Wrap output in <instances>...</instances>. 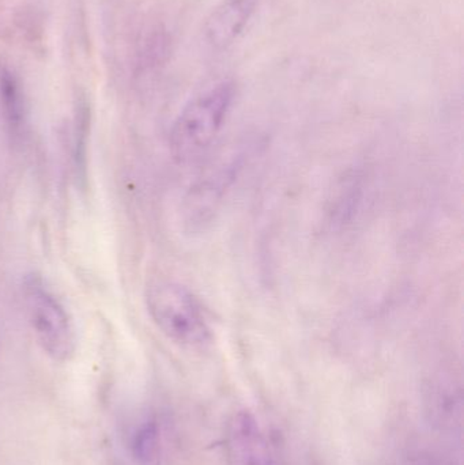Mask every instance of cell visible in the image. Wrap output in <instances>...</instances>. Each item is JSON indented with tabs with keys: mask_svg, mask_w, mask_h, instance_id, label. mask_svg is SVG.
I'll return each mask as SVG.
<instances>
[{
	"mask_svg": "<svg viewBox=\"0 0 464 465\" xmlns=\"http://www.w3.org/2000/svg\"><path fill=\"white\" fill-rule=\"evenodd\" d=\"M116 445L123 465H160L161 428L152 411L128 415L120 423Z\"/></svg>",
	"mask_w": 464,
	"mask_h": 465,
	"instance_id": "obj_4",
	"label": "cell"
},
{
	"mask_svg": "<svg viewBox=\"0 0 464 465\" xmlns=\"http://www.w3.org/2000/svg\"><path fill=\"white\" fill-rule=\"evenodd\" d=\"M462 392L451 385L439 387L429 399L432 420L449 430H455L462 422Z\"/></svg>",
	"mask_w": 464,
	"mask_h": 465,
	"instance_id": "obj_8",
	"label": "cell"
},
{
	"mask_svg": "<svg viewBox=\"0 0 464 465\" xmlns=\"http://www.w3.org/2000/svg\"><path fill=\"white\" fill-rule=\"evenodd\" d=\"M226 450L231 465H272L269 442L258 420L248 411H240L229 420Z\"/></svg>",
	"mask_w": 464,
	"mask_h": 465,
	"instance_id": "obj_5",
	"label": "cell"
},
{
	"mask_svg": "<svg viewBox=\"0 0 464 465\" xmlns=\"http://www.w3.org/2000/svg\"><path fill=\"white\" fill-rule=\"evenodd\" d=\"M146 306L163 335L185 346L206 343L209 322L195 295L177 282L155 281L146 290Z\"/></svg>",
	"mask_w": 464,
	"mask_h": 465,
	"instance_id": "obj_3",
	"label": "cell"
},
{
	"mask_svg": "<svg viewBox=\"0 0 464 465\" xmlns=\"http://www.w3.org/2000/svg\"><path fill=\"white\" fill-rule=\"evenodd\" d=\"M236 87L222 82L184 106L171 131V149L179 163L198 160L214 142L233 105Z\"/></svg>",
	"mask_w": 464,
	"mask_h": 465,
	"instance_id": "obj_1",
	"label": "cell"
},
{
	"mask_svg": "<svg viewBox=\"0 0 464 465\" xmlns=\"http://www.w3.org/2000/svg\"><path fill=\"white\" fill-rule=\"evenodd\" d=\"M22 297L27 322L41 349L52 360H70L76 349L75 327L48 283L37 273H29L22 282Z\"/></svg>",
	"mask_w": 464,
	"mask_h": 465,
	"instance_id": "obj_2",
	"label": "cell"
},
{
	"mask_svg": "<svg viewBox=\"0 0 464 465\" xmlns=\"http://www.w3.org/2000/svg\"><path fill=\"white\" fill-rule=\"evenodd\" d=\"M0 104L11 135L21 138L26 127V105L21 84L11 71H0Z\"/></svg>",
	"mask_w": 464,
	"mask_h": 465,
	"instance_id": "obj_7",
	"label": "cell"
},
{
	"mask_svg": "<svg viewBox=\"0 0 464 465\" xmlns=\"http://www.w3.org/2000/svg\"><path fill=\"white\" fill-rule=\"evenodd\" d=\"M256 0H223L210 14L204 27L207 43L217 51L239 40L255 11Z\"/></svg>",
	"mask_w": 464,
	"mask_h": 465,
	"instance_id": "obj_6",
	"label": "cell"
}]
</instances>
